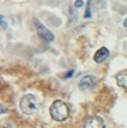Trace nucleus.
<instances>
[{
	"instance_id": "nucleus-1",
	"label": "nucleus",
	"mask_w": 127,
	"mask_h": 128,
	"mask_svg": "<svg viewBox=\"0 0 127 128\" xmlns=\"http://www.w3.org/2000/svg\"><path fill=\"white\" fill-rule=\"evenodd\" d=\"M50 113L52 119L55 121H65L68 118L69 114V108L67 104H65L61 100H55L51 105Z\"/></svg>"
},
{
	"instance_id": "nucleus-2",
	"label": "nucleus",
	"mask_w": 127,
	"mask_h": 128,
	"mask_svg": "<svg viewBox=\"0 0 127 128\" xmlns=\"http://www.w3.org/2000/svg\"><path fill=\"white\" fill-rule=\"evenodd\" d=\"M20 109L25 115H33L38 110V102L34 95L27 94L24 95L20 100Z\"/></svg>"
},
{
	"instance_id": "nucleus-3",
	"label": "nucleus",
	"mask_w": 127,
	"mask_h": 128,
	"mask_svg": "<svg viewBox=\"0 0 127 128\" xmlns=\"http://www.w3.org/2000/svg\"><path fill=\"white\" fill-rule=\"evenodd\" d=\"M34 26L37 28V32H38V34L40 35V38L47 41V42H51V41H53L54 40V34L50 30H47L44 25H42L38 19H34Z\"/></svg>"
},
{
	"instance_id": "nucleus-4",
	"label": "nucleus",
	"mask_w": 127,
	"mask_h": 128,
	"mask_svg": "<svg viewBox=\"0 0 127 128\" xmlns=\"http://www.w3.org/2000/svg\"><path fill=\"white\" fill-rule=\"evenodd\" d=\"M96 85V79L95 76H93V75H85L82 76L79 82V87H80L81 90H92Z\"/></svg>"
},
{
	"instance_id": "nucleus-5",
	"label": "nucleus",
	"mask_w": 127,
	"mask_h": 128,
	"mask_svg": "<svg viewBox=\"0 0 127 128\" xmlns=\"http://www.w3.org/2000/svg\"><path fill=\"white\" fill-rule=\"evenodd\" d=\"M84 128H105V122L100 116H89L85 122Z\"/></svg>"
},
{
	"instance_id": "nucleus-6",
	"label": "nucleus",
	"mask_w": 127,
	"mask_h": 128,
	"mask_svg": "<svg viewBox=\"0 0 127 128\" xmlns=\"http://www.w3.org/2000/svg\"><path fill=\"white\" fill-rule=\"evenodd\" d=\"M109 56V50L106 48V47H101L99 50L95 52V54H94V61L96 64H101V62H104L106 59Z\"/></svg>"
},
{
	"instance_id": "nucleus-7",
	"label": "nucleus",
	"mask_w": 127,
	"mask_h": 128,
	"mask_svg": "<svg viewBox=\"0 0 127 128\" xmlns=\"http://www.w3.org/2000/svg\"><path fill=\"white\" fill-rule=\"evenodd\" d=\"M116 84L121 88H127V70H120L115 74Z\"/></svg>"
},
{
	"instance_id": "nucleus-8",
	"label": "nucleus",
	"mask_w": 127,
	"mask_h": 128,
	"mask_svg": "<svg viewBox=\"0 0 127 128\" xmlns=\"http://www.w3.org/2000/svg\"><path fill=\"white\" fill-rule=\"evenodd\" d=\"M91 0H88V2H87V8H86V13H85V18H91L92 14H91Z\"/></svg>"
},
{
	"instance_id": "nucleus-9",
	"label": "nucleus",
	"mask_w": 127,
	"mask_h": 128,
	"mask_svg": "<svg viewBox=\"0 0 127 128\" xmlns=\"http://www.w3.org/2000/svg\"><path fill=\"white\" fill-rule=\"evenodd\" d=\"M0 20H1V27L4 28V30H6V28H7V24L5 21V16H3V14L0 16Z\"/></svg>"
},
{
	"instance_id": "nucleus-10",
	"label": "nucleus",
	"mask_w": 127,
	"mask_h": 128,
	"mask_svg": "<svg viewBox=\"0 0 127 128\" xmlns=\"http://www.w3.org/2000/svg\"><path fill=\"white\" fill-rule=\"evenodd\" d=\"M84 5V1L82 0H77L75 2H74V8H79V7H81Z\"/></svg>"
},
{
	"instance_id": "nucleus-11",
	"label": "nucleus",
	"mask_w": 127,
	"mask_h": 128,
	"mask_svg": "<svg viewBox=\"0 0 127 128\" xmlns=\"http://www.w3.org/2000/svg\"><path fill=\"white\" fill-rule=\"evenodd\" d=\"M73 73H74V70H69V73H66V74H65V79L71 78V76L73 75Z\"/></svg>"
},
{
	"instance_id": "nucleus-12",
	"label": "nucleus",
	"mask_w": 127,
	"mask_h": 128,
	"mask_svg": "<svg viewBox=\"0 0 127 128\" xmlns=\"http://www.w3.org/2000/svg\"><path fill=\"white\" fill-rule=\"evenodd\" d=\"M123 26H125V27H127V18L125 19V21H123Z\"/></svg>"
}]
</instances>
